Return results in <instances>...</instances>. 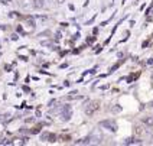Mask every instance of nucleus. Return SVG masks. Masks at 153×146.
Listing matches in <instances>:
<instances>
[{
  "label": "nucleus",
  "mask_w": 153,
  "mask_h": 146,
  "mask_svg": "<svg viewBox=\"0 0 153 146\" xmlns=\"http://www.w3.org/2000/svg\"><path fill=\"white\" fill-rule=\"evenodd\" d=\"M74 98H78V93H76V91H72V93H69V95H68V100H74Z\"/></svg>",
  "instance_id": "nucleus-10"
},
{
  "label": "nucleus",
  "mask_w": 153,
  "mask_h": 146,
  "mask_svg": "<svg viewBox=\"0 0 153 146\" xmlns=\"http://www.w3.org/2000/svg\"><path fill=\"white\" fill-rule=\"evenodd\" d=\"M90 139H91V145H98V143H101V132L98 129H95L91 132V135H90Z\"/></svg>",
  "instance_id": "nucleus-3"
},
{
  "label": "nucleus",
  "mask_w": 153,
  "mask_h": 146,
  "mask_svg": "<svg viewBox=\"0 0 153 146\" xmlns=\"http://www.w3.org/2000/svg\"><path fill=\"white\" fill-rule=\"evenodd\" d=\"M98 110H100V101L93 100V101H90L88 106L85 107V114H87V116H94V113L98 112Z\"/></svg>",
  "instance_id": "nucleus-1"
},
{
  "label": "nucleus",
  "mask_w": 153,
  "mask_h": 146,
  "mask_svg": "<svg viewBox=\"0 0 153 146\" xmlns=\"http://www.w3.org/2000/svg\"><path fill=\"white\" fill-rule=\"evenodd\" d=\"M124 143H126V145H142V140L134 139V138H128V139H126Z\"/></svg>",
  "instance_id": "nucleus-5"
},
{
  "label": "nucleus",
  "mask_w": 153,
  "mask_h": 146,
  "mask_svg": "<svg viewBox=\"0 0 153 146\" xmlns=\"http://www.w3.org/2000/svg\"><path fill=\"white\" fill-rule=\"evenodd\" d=\"M20 6L25 9V10H29V9L33 7V0H22L20 1Z\"/></svg>",
  "instance_id": "nucleus-4"
},
{
  "label": "nucleus",
  "mask_w": 153,
  "mask_h": 146,
  "mask_svg": "<svg viewBox=\"0 0 153 146\" xmlns=\"http://www.w3.org/2000/svg\"><path fill=\"white\" fill-rule=\"evenodd\" d=\"M55 140H56V136H55V135H51V136H49V140H48V142H55Z\"/></svg>",
  "instance_id": "nucleus-11"
},
{
  "label": "nucleus",
  "mask_w": 153,
  "mask_h": 146,
  "mask_svg": "<svg viewBox=\"0 0 153 146\" xmlns=\"http://www.w3.org/2000/svg\"><path fill=\"white\" fill-rule=\"evenodd\" d=\"M120 112H121V107H120L119 104H116V106L111 107V113H120Z\"/></svg>",
  "instance_id": "nucleus-8"
},
{
  "label": "nucleus",
  "mask_w": 153,
  "mask_h": 146,
  "mask_svg": "<svg viewBox=\"0 0 153 146\" xmlns=\"http://www.w3.org/2000/svg\"><path fill=\"white\" fill-rule=\"evenodd\" d=\"M143 123L147 124V126H153V116H147L143 119Z\"/></svg>",
  "instance_id": "nucleus-7"
},
{
  "label": "nucleus",
  "mask_w": 153,
  "mask_h": 146,
  "mask_svg": "<svg viewBox=\"0 0 153 146\" xmlns=\"http://www.w3.org/2000/svg\"><path fill=\"white\" fill-rule=\"evenodd\" d=\"M49 136H51V133H48V132H43L42 135H41V140H49Z\"/></svg>",
  "instance_id": "nucleus-9"
},
{
  "label": "nucleus",
  "mask_w": 153,
  "mask_h": 146,
  "mask_svg": "<svg viewBox=\"0 0 153 146\" xmlns=\"http://www.w3.org/2000/svg\"><path fill=\"white\" fill-rule=\"evenodd\" d=\"M45 0H33V7L35 9H42L45 6V3H43Z\"/></svg>",
  "instance_id": "nucleus-6"
},
{
  "label": "nucleus",
  "mask_w": 153,
  "mask_h": 146,
  "mask_svg": "<svg viewBox=\"0 0 153 146\" xmlns=\"http://www.w3.org/2000/svg\"><path fill=\"white\" fill-rule=\"evenodd\" d=\"M100 126L104 129L110 130V132H117V123L114 120H102L100 121Z\"/></svg>",
  "instance_id": "nucleus-2"
}]
</instances>
